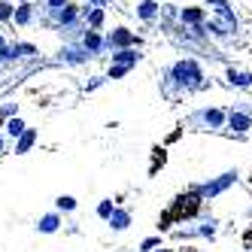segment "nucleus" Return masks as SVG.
Wrapping results in <instances>:
<instances>
[{"mask_svg": "<svg viewBox=\"0 0 252 252\" xmlns=\"http://www.w3.org/2000/svg\"><path fill=\"white\" fill-rule=\"evenodd\" d=\"M201 204H204V201H201V194H197L194 189H191V191H186L183 197H176V204H173V207H170V213L164 216V228H167L173 219H191V216L201 210Z\"/></svg>", "mask_w": 252, "mask_h": 252, "instance_id": "2", "label": "nucleus"}, {"mask_svg": "<svg viewBox=\"0 0 252 252\" xmlns=\"http://www.w3.org/2000/svg\"><path fill=\"white\" fill-rule=\"evenodd\" d=\"M158 3H155V0H143V3H140V9H137V15H140V19L143 22H152L155 19V15H158Z\"/></svg>", "mask_w": 252, "mask_h": 252, "instance_id": "8", "label": "nucleus"}, {"mask_svg": "<svg viewBox=\"0 0 252 252\" xmlns=\"http://www.w3.org/2000/svg\"><path fill=\"white\" fill-rule=\"evenodd\" d=\"M43 231H55V219H52V216H49V219L43 222Z\"/></svg>", "mask_w": 252, "mask_h": 252, "instance_id": "15", "label": "nucleus"}, {"mask_svg": "<svg viewBox=\"0 0 252 252\" xmlns=\"http://www.w3.org/2000/svg\"><path fill=\"white\" fill-rule=\"evenodd\" d=\"M228 128L237 131V134H246L252 128V106L246 103H234L228 110Z\"/></svg>", "mask_w": 252, "mask_h": 252, "instance_id": "4", "label": "nucleus"}, {"mask_svg": "<svg viewBox=\"0 0 252 252\" xmlns=\"http://www.w3.org/2000/svg\"><path fill=\"white\" fill-rule=\"evenodd\" d=\"M110 43H113V46H128V43H134V33H128L125 28H119L113 37H110Z\"/></svg>", "mask_w": 252, "mask_h": 252, "instance_id": "11", "label": "nucleus"}, {"mask_svg": "<svg viewBox=\"0 0 252 252\" xmlns=\"http://www.w3.org/2000/svg\"><path fill=\"white\" fill-rule=\"evenodd\" d=\"M58 207H64V210H73V207H76V201H73V197H61V201H58Z\"/></svg>", "mask_w": 252, "mask_h": 252, "instance_id": "14", "label": "nucleus"}, {"mask_svg": "<svg viewBox=\"0 0 252 252\" xmlns=\"http://www.w3.org/2000/svg\"><path fill=\"white\" fill-rule=\"evenodd\" d=\"M234 183H237V170H225V173H219V176L207 179V183L194 186V191L201 194V201H213V197H219L222 191H228Z\"/></svg>", "mask_w": 252, "mask_h": 252, "instance_id": "3", "label": "nucleus"}, {"mask_svg": "<svg viewBox=\"0 0 252 252\" xmlns=\"http://www.w3.org/2000/svg\"><path fill=\"white\" fill-rule=\"evenodd\" d=\"M113 58H116V64H122V67H131V64H137L140 55H137V52H131V49H122L119 55H113Z\"/></svg>", "mask_w": 252, "mask_h": 252, "instance_id": "9", "label": "nucleus"}, {"mask_svg": "<svg viewBox=\"0 0 252 252\" xmlns=\"http://www.w3.org/2000/svg\"><path fill=\"white\" fill-rule=\"evenodd\" d=\"M97 213H100V216H113L116 210H113V204H110V201H103V204L97 207Z\"/></svg>", "mask_w": 252, "mask_h": 252, "instance_id": "13", "label": "nucleus"}, {"mask_svg": "<svg viewBox=\"0 0 252 252\" xmlns=\"http://www.w3.org/2000/svg\"><path fill=\"white\" fill-rule=\"evenodd\" d=\"M179 19H183V25H191V28H204L207 25V12L201 6H186L183 12H179Z\"/></svg>", "mask_w": 252, "mask_h": 252, "instance_id": "7", "label": "nucleus"}, {"mask_svg": "<svg viewBox=\"0 0 252 252\" xmlns=\"http://www.w3.org/2000/svg\"><path fill=\"white\" fill-rule=\"evenodd\" d=\"M161 252H164V249H161Z\"/></svg>", "mask_w": 252, "mask_h": 252, "instance_id": "16", "label": "nucleus"}, {"mask_svg": "<svg viewBox=\"0 0 252 252\" xmlns=\"http://www.w3.org/2000/svg\"><path fill=\"white\" fill-rule=\"evenodd\" d=\"M155 246H161V240H158V237H149V240H143V243H140V252H152Z\"/></svg>", "mask_w": 252, "mask_h": 252, "instance_id": "12", "label": "nucleus"}, {"mask_svg": "<svg viewBox=\"0 0 252 252\" xmlns=\"http://www.w3.org/2000/svg\"><path fill=\"white\" fill-rule=\"evenodd\" d=\"M225 79H228V85H234V88H252V73H249V70L228 67V70H225Z\"/></svg>", "mask_w": 252, "mask_h": 252, "instance_id": "6", "label": "nucleus"}, {"mask_svg": "<svg viewBox=\"0 0 252 252\" xmlns=\"http://www.w3.org/2000/svg\"><path fill=\"white\" fill-rule=\"evenodd\" d=\"M128 222H131V216L125 213V210H116V213L110 216V225H113L116 231H122V228H128Z\"/></svg>", "mask_w": 252, "mask_h": 252, "instance_id": "10", "label": "nucleus"}, {"mask_svg": "<svg viewBox=\"0 0 252 252\" xmlns=\"http://www.w3.org/2000/svg\"><path fill=\"white\" fill-rule=\"evenodd\" d=\"M170 73H173L176 85H183V88H207L204 73H201V67H197V61H194V58H183V61H176Z\"/></svg>", "mask_w": 252, "mask_h": 252, "instance_id": "1", "label": "nucleus"}, {"mask_svg": "<svg viewBox=\"0 0 252 252\" xmlns=\"http://www.w3.org/2000/svg\"><path fill=\"white\" fill-rule=\"evenodd\" d=\"M191 122L204 125V128H225V125H228V113L225 110H201V113H194Z\"/></svg>", "mask_w": 252, "mask_h": 252, "instance_id": "5", "label": "nucleus"}]
</instances>
